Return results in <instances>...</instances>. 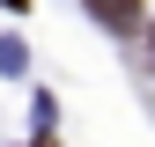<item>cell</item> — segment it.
Instances as JSON below:
<instances>
[{"instance_id":"cell-1","label":"cell","mask_w":155,"mask_h":147,"mask_svg":"<svg viewBox=\"0 0 155 147\" xmlns=\"http://www.w3.org/2000/svg\"><path fill=\"white\" fill-rule=\"evenodd\" d=\"M104 30H140V0H81Z\"/></svg>"},{"instance_id":"cell-2","label":"cell","mask_w":155,"mask_h":147,"mask_svg":"<svg viewBox=\"0 0 155 147\" xmlns=\"http://www.w3.org/2000/svg\"><path fill=\"white\" fill-rule=\"evenodd\" d=\"M0 8H15V15H22V8H30V0H0Z\"/></svg>"},{"instance_id":"cell-3","label":"cell","mask_w":155,"mask_h":147,"mask_svg":"<svg viewBox=\"0 0 155 147\" xmlns=\"http://www.w3.org/2000/svg\"><path fill=\"white\" fill-rule=\"evenodd\" d=\"M148 52H155V30H148Z\"/></svg>"}]
</instances>
